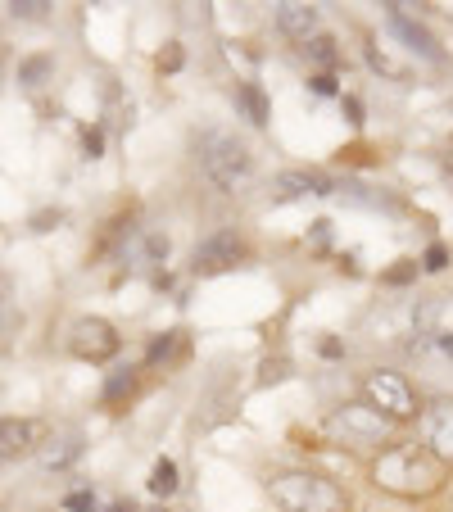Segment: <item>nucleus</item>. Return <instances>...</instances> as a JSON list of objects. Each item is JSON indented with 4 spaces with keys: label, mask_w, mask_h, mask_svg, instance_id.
<instances>
[{
    "label": "nucleus",
    "mask_w": 453,
    "mask_h": 512,
    "mask_svg": "<svg viewBox=\"0 0 453 512\" xmlns=\"http://www.w3.org/2000/svg\"><path fill=\"white\" fill-rule=\"evenodd\" d=\"M376 490L399 494V499H431L444 485V463L426 445H390L372 463Z\"/></svg>",
    "instance_id": "nucleus-1"
},
{
    "label": "nucleus",
    "mask_w": 453,
    "mask_h": 512,
    "mask_svg": "<svg viewBox=\"0 0 453 512\" xmlns=\"http://www.w3.org/2000/svg\"><path fill=\"white\" fill-rule=\"evenodd\" d=\"M195 155H200V177L218 195H236L254 177V150L236 132H222V127L200 132Z\"/></svg>",
    "instance_id": "nucleus-2"
},
{
    "label": "nucleus",
    "mask_w": 453,
    "mask_h": 512,
    "mask_svg": "<svg viewBox=\"0 0 453 512\" xmlns=\"http://www.w3.org/2000/svg\"><path fill=\"white\" fill-rule=\"evenodd\" d=\"M268 499L277 512H349V494L331 476L309 472V467L268 476Z\"/></svg>",
    "instance_id": "nucleus-3"
},
{
    "label": "nucleus",
    "mask_w": 453,
    "mask_h": 512,
    "mask_svg": "<svg viewBox=\"0 0 453 512\" xmlns=\"http://www.w3.org/2000/svg\"><path fill=\"white\" fill-rule=\"evenodd\" d=\"M363 404H372L376 413L386 417V422H413L422 408H417V395L413 386H408V377H399V372L390 368H372L363 377Z\"/></svg>",
    "instance_id": "nucleus-4"
},
{
    "label": "nucleus",
    "mask_w": 453,
    "mask_h": 512,
    "mask_svg": "<svg viewBox=\"0 0 453 512\" xmlns=\"http://www.w3.org/2000/svg\"><path fill=\"white\" fill-rule=\"evenodd\" d=\"M250 259V245H245V236L236 232V227H222V232L204 236L200 245H195L191 254V268L200 272V277H218V272H232L236 263Z\"/></svg>",
    "instance_id": "nucleus-5"
},
{
    "label": "nucleus",
    "mask_w": 453,
    "mask_h": 512,
    "mask_svg": "<svg viewBox=\"0 0 453 512\" xmlns=\"http://www.w3.org/2000/svg\"><path fill=\"white\" fill-rule=\"evenodd\" d=\"M68 349H73L82 363H109V358L123 349V336H118V327L105 318H78L73 331H68Z\"/></svg>",
    "instance_id": "nucleus-6"
},
{
    "label": "nucleus",
    "mask_w": 453,
    "mask_h": 512,
    "mask_svg": "<svg viewBox=\"0 0 453 512\" xmlns=\"http://www.w3.org/2000/svg\"><path fill=\"white\" fill-rule=\"evenodd\" d=\"M390 426L395 422H386L372 404H345L331 413V431L345 435V445H381L390 435Z\"/></svg>",
    "instance_id": "nucleus-7"
},
{
    "label": "nucleus",
    "mask_w": 453,
    "mask_h": 512,
    "mask_svg": "<svg viewBox=\"0 0 453 512\" xmlns=\"http://www.w3.org/2000/svg\"><path fill=\"white\" fill-rule=\"evenodd\" d=\"M46 440H50V426L37 422V417H0V458L5 463L41 454Z\"/></svg>",
    "instance_id": "nucleus-8"
},
{
    "label": "nucleus",
    "mask_w": 453,
    "mask_h": 512,
    "mask_svg": "<svg viewBox=\"0 0 453 512\" xmlns=\"http://www.w3.org/2000/svg\"><path fill=\"white\" fill-rule=\"evenodd\" d=\"M422 445L440 463H453V399H431L422 408Z\"/></svg>",
    "instance_id": "nucleus-9"
},
{
    "label": "nucleus",
    "mask_w": 453,
    "mask_h": 512,
    "mask_svg": "<svg viewBox=\"0 0 453 512\" xmlns=\"http://www.w3.org/2000/svg\"><path fill=\"white\" fill-rule=\"evenodd\" d=\"M386 23L395 28V37H404V46L413 50V55L431 59V64H444L440 41H435V37H431V28H426V23H417L413 14L404 10V5H386Z\"/></svg>",
    "instance_id": "nucleus-10"
},
{
    "label": "nucleus",
    "mask_w": 453,
    "mask_h": 512,
    "mask_svg": "<svg viewBox=\"0 0 453 512\" xmlns=\"http://www.w3.org/2000/svg\"><path fill=\"white\" fill-rule=\"evenodd\" d=\"M336 182L318 168H286V173L272 177V195L277 200H304V195H331Z\"/></svg>",
    "instance_id": "nucleus-11"
},
{
    "label": "nucleus",
    "mask_w": 453,
    "mask_h": 512,
    "mask_svg": "<svg viewBox=\"0 0 453 512\" xmlns=\"http://www.w3.org/2000/svg\"><path fill=\"white\" fill-rule=\"evenodd\" d=\"M272 23H277V32L281 37H290V41L318 37V10H313V5H277Z\"/></svg>",
    "instance_id": "nucleus-12"
},
{
    "label": "nucleus",
    "mask_w": 453,
    "mask_h": 512,
    "mask_svg": "<svg viewBox=\"0 0 453 512\" xmlns=\"http://www.w3.org/2000/svg\"><path fill=\"white\" fill-rule=\"evenodd\" d=\"M41 467L46 472H64V467H73L82 458V435L78 431H59V435H50L46 445H41Z\"/></svg>",
    "instance_id": "nucleus-13"
},
{
    "label": "nucleus",
    "mask_w": 453,
    "mask_h": 512,
    "mask_svg": "<svg viewBox=\"0 0 453 512\" xmlns=\"http://www.w3.org/2000/svg\"><path fill=\"white\" fill-rule=\"evenodd\" d=\"M236 114H241L250 127H268L272 105H268V96H263L259 82H241V87H236Z\"/></svg>",
    "instance_id": "nucleus-14"
},
{
    "label": "nucleus",
    "mask_w": 453,
    "mask_h": 512,
    "mask_svg": "<svg viewBox=\"0 0 453 512\" xmlns=\"http://www.w3.org/2000/svg\"><path fill=\"white\" fill-rule=\"evenodd\" d=\"M50 78H55V59H50V55H28V59H19V87L37 91V87H46Z\"/></svg>",
    "instance_id": "nucleus-15"
},
{
    "label": "nucleus",
    "mask_w": 453,
    "mask_h": 512,
    "mask_svg": "<svg viewBox=\"0 0 453 512\" xmlns=\"http://www.w3.org/2000/svg\"><path fill=\"white\" fill-rule=\"evenodd\" d=\"M150 494H155V499H173L177 494V485H182V472H177V463L173 458H159L155 467H150Z\"/></svg>",
    "instance_id": "nucleus-16"
},
{
    "label": "nucleus",
    "mask_w": 453,
    "mask_h": 512,
    "mask_svg": "<svg viewBox=\"0 0 453 512\" xmlns=\"http://www.w3.org/2000/svg\"><path fill=\"white\" fill-rule=\"evenodd\" d=\"M304 55H309L318 68H336L340 64V46H336V37H327V32H318V37L304 41Z\"/></svg>",
    "instance_id": "nucleus-17"
},
{
    "label": "nucleus",
    "mask_w": 453,
    "mask_h": 512,
    "mask_svg": "<svg viewBox=\"0 0 453 512\" xmlns=\"http://www.w3.org/2000/svg\"><path fill=\"white\" fill-rule=\"evenodd\" d=\"M19 327V300H14V281L10 272H0V331Z\"/></svg>",
    "instance_id": "nucleus-18"
},
{
    "label": "nucleus",
    "mask_w": 453,
    "mask_h": 512,
    "mask_svg": "<svg viewBox=\"0 0 453 512\" xmlns=\"http://www.w3.org/2000/svg\"><path fill=\"white\" fill-rule=\"evenodd\" d=\"M177 345H182V331H164V336H155L150 349H145V363H168V358L177 354Z\"/></svg>",
    "instance_id": "nucleus-19"
},
{
    "label": "nucleus",
    "mask_w": 453,
    "mask_h": 512,
    "mask_svg": "<svg viewBox=\"0 0 453 512\" xmlns=\"http://www.w3.org/2000/svg\"><path fill=\"white\" fill-rule=\"evenodd\" d=\"M417 272H422V263H417V259H399L395 268L381 272V281H386V286H413Z\"/></svg>",
    "instance_id": "nucleus-20"
},
{
    "label": "nucleus",
    "mask_w": 453,
    "mask_h": 512,
    "mask_svg": "<svg viewBox=\"0 0 453 512\" xmlns=\"http://www.w3.org/2000/svg\"><path fill=\"white\" fill-rule=\"evenodd\" d=\"M132 386H136V372L132 368H118L114 377H109V386H105V404H118L123 395H132Z\"/></svg>",
    "instance_id": "nucleus-21"
},
{
    "label": "nucleus",
    "mask_w": 453,
    "mask_h": 512,
    "mask_svg": "<svg viewBox=\"0 0 453 512\" xmlns=\"http://www.w3.org/2000/svg\"><path fill=\"white\" fill-rule=\"evenodd\" d=\"M417 263H422V272H444V268H449V245H444V241H431V245H426V254H422Z\"/></svg>",
    "instance_id": "nucleus-22"
},
{
    "label": "nucleus",
    "mask_w": 453,
    "mask_h": 512,
    "mask_svg": "<svg viewBox=\"0 0 453 512\" xmlns=\"http://www.w3.org/2000/svg\"><path fill=\"white\" fill-rule=\"evenodd\" d=\"M10 14H14V19L37 23V19H46V14H50V5H46V0H10Z\"/></svg>",
    "instance_id": "nucleus-23"
},
{
    "label": "nucleus",
    "mask_w": 453,
    "mask_h": 512,
    "mask_svg": "<svg viewBox=\"0 0 453 512\" xmlns=\"http://www.w3.org/2000/svg\"><path fill=\"white\" fill-rule=\"evenodd\" d=\"M186 64V55H182V46L177 41H168L164 50H159V73H177V68Z\"/></svg>",
    "instance_id": "nucleus-24"
},
{
    "label": "nucleus",
    "mask_w": 453,
    "mask_h": 512,
    "mask_svg": "<svg viewBox=\"0 0 453 512\" xmlns=\"http://www.w3.org/2000/svg\"><path fill=\"white\" fill-rule=\"evenodd\" d=\"M64 512H96V490H73L64 499Z\"/></svg>",
    "instance_id": "nucleus-25"
},
{
    "label": "nucleus",
    "mask_w": 453,
    "mask_h": 512,
    "mask_svg": "<svg viewBox=\"0 0 453 512\" xmlns=\"http://www.w3.org/2000/svg\"><path fill=\"white\" fill-rule=\"evenodd\" d=\"M309 91H313V96H345V91L336 87V78H331V73H318V78L309 82Z\"/></svg>",
    "instance_id": "nucleus-26"
},
{
    "label": "nucleus",
    "mask_w": 453,
    "mask_h": 512,
    "mask_svg": "<svg viewBox=\"0 0 453 512\" xmlns=\"http://www.w3.org/2000/svg\"><path fill=\"white\" fill-rule=\"evenodd\" d=\"M82 150H87V159H100V150H105V136H100V127H87V132H82Z\"/></svg>",
    "instance_id": "nucleus-27"
},
{
    "label": "nucleus",
    "mask_w": 453,
    "mask_h": 512,
    "mask_svg": "<svg viewBox=\"0 0 453 512\" xmlns=\"http://www.w3.org/2000/svg\"><path fill=\"white\" fill-rule=\"evenodd\" d=\"M340 109H345V118L354 127H363V100H358V96H340Z\"/></svg>",
    "instance_id": "nucleus-28"
},
{
    "label": "nucleus",
    "mask_w": 453,
    "mask_h": 512,
    "mask_svg": "<svg viewBox=\"0 0 453 512\" xmlns=\"http://www.w3.org/2000/svg\"><path fill=\"white\" fill-rule=\"evenodd\" d=\"M145 250H150V259H168V236H150V241H145Z\"/></svg>",
    "instance_id": "nucleus-29"
},
{
    "label": "nucleus",
    "mask_w": 453,
    "mask_h": 512,
    "mask_svg": "<svg viewBox=\"0 0 453 512\" xmlns=\"http://www.w3.org/2000/svg\"><path fill=\"white\" fill-rule=\"evenodd\" d=\"M59 218H64V213H37V218H32V227H37V232H50V223H59Z\"/></svg>",
    "instance_id": "nucleus-30"
},
{
    "label": "nucleus",
    "mask_w": 453,
    "mask_h": 512,
    "mask_svg": "<svg viewBox=\"0 0 453 512\" xmlns=\"http://www.w3.org/2000/svg\"><path fill=\"white\" fill-rule=\"evenodd\" d=\"M435 349L453 358V331H435Z\"/></svg>",
    "instance_id": "nucleus-31"
},
{
    "label": "nucleus",
    "mask_w": 453,
    "mask_h": 512,
    "mask_svg": "<svg viewBox=\"0 0 453 512\" xmlns=\"http://www.w3.org/2000/svg\"><path fill=\"white\" fill-rule=\"evenodd\" d=\"M345 354V345H340V340H322V358H340Z\"/></svg>",
    "instance_id": "nucleus-32"
},
{
    "label": "nucleus",
    "mask_w": 453,
    "mask_h": 512,
    "mask_svg": "<svg viewBox=\"0 0 453 512\" xmlns=\"http://www.w3.org/2000/svg\"><path fill=\"white\" fill-rule=\"evenodd\" d=\"M105 512H132V503H114V508H105Z\"/></svg>",
    "instance_id": "nucleus-33"
}]
</instances>
